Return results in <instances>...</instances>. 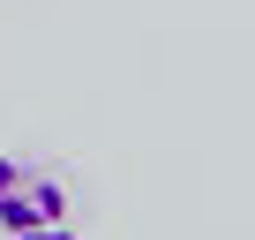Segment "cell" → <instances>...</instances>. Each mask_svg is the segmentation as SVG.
Returning a JSON list of instances; mask_svg holds the SVG:
<instances>
[{"label": "cell", "instance_id": "obj_1", "mask_svg": "<svg viewBox=\"0 0 255 240\" xmlns=\"http://www.w3.org/2000/svg\"><path fill=\"white\" fill-rule=\"evenodd\" d=\"M68 218V188L30 165V158H0V233H38Z\"/></svg>", "mask_w": 255, "mask_h": 240}, {"label": "cell", "instance_id": "obj_2", "mask_svg": "<svg viewBox=\"0 0 255 240\" xmlns=\"http://www.w3.org/2000/svg\"><path fill=\"white\" fill-rule=\"evenodd\" d=\"M0 240H75L68 225H38V233H0Z\"/></svg>", "mask_w": 255, "mask_h": 240}]
</instances>
